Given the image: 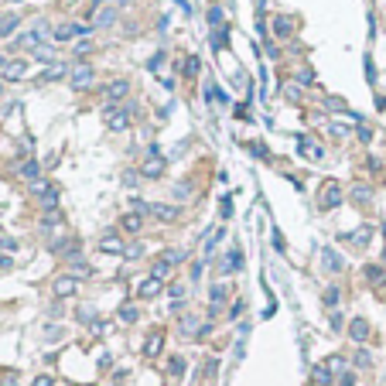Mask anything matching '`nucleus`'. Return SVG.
Returning a JSON list of instances; mask_svg holds the SVG:
<instances>
[{"instance_id": "15", "label": "nucleus", "mask_w": 386, "mask_h": 386, "mask_svg": "<svg viewBox=\"0 0 386 386\" xmlns=\"http://www.w3.org/2000/svg\"><path fill=\"white\" fill-rule=\"evenodd\" d=\"M144 226V219H140V212H130V215H123V229L127 232H137Z\"/></svg>"}, {"instance_id": "35", "label": "nucleus", "mask_w": 386, "mask_h": 386, "mask_svg": "<svg viewBox=\"0 0 386 386\" xmlns=\"http://www.w3.org/2000/svg\"><path fill=\"white\" fill-rule=\"evenodd\" d=\"M250 151H253L256 157H267V147H263V144H250Z\"/></svg>"}, {"instance_id": "22", "label": "nucleus", "mask_w": 386, "mask_h": 386, "mask_svg": "<svg viewBox=\"0 0 386 386\" xmlns=\"http://www.w3.org/2000/svg\"><path fill=\"white\" fill-rule=\"evenodd\" d=\"M120 318H123L127 325H130V321H137V308H134V304H123V308H120Z\"/></svg>"}, {"instance_id": "5", "label": "nucleus", "mask_w": 386, "mask_h": 386, "mask_svg": "<svg viewBox=\"0 0 386 386\" xmlns=\"http://www.w3.org/2000/svg\"><path fill=\"white\" fill-rule=\"evenodd\" d=\"M89 82H93V69H89V65H76V72H72V86H76V89H86Z\"/></svg>"}, {"instance_id": "12", "label": "nucleus", "mask_w": 386, "mask_h": 386, "mask_svg": "<svg viewBox=\"0 0 386 386\" xmlns=\"http://www.w3.org/2000/svg\"><path fill=\"white\" fill-rule=\"evenodd\" d=\"M161 345H164V335H161V331L147 335V342H144V355H157V352H161Z\"/></svg>"}, {"instance_id": "30", "label": "nucleus", "mask_w": 386, "mask_h": 386, "mask_svg": "<svg viewBox=\"0 0 386 386\" xmlns=\"http://www.w3.org/2000/svg\"><path fill=\"white\" fill-rule=\"evenodd\" d=\"M7 76H11V79H21V76H24V62H14V65L7 69Z\"/></svg>"}, {"instance_id": "31", "label": "nucleus", "mask_w": 386, "mask_h": 386, "mask_svg": "<svg viewBox=\"0 0 386 386\" xmlns=\"http://www.w3.org/2000/svg\"><path fill=\"white\" fill-rule=\"evenodd\" d=\"M86 273H89V263H72V277H86Z\"/></svg>"}, {"instance_id": "6", "label": "nucleus", "mask_w": 386, "mask_h": 386, "mask_svg": "<svg viewBox=\"0 0 386 386\" xmlns=\"http://www.w3.org/2000/svg\"><path fill=\"white\" fill-rule=\"evenodd\" d=\"M76 294V277H58L55 280V297H72Z\"/></svg>"}, {"instance_id": "33", "label": "nucleus", "mask_w": 386, "mask_h": 386, "mask_svg": "<svg viewBox=\"0 0 386 386\" xmlns=\"http://www.w3.org/2000/svg\"><path fill=\"white\" fill-rule=\"evenodd\" d=\"M209 21H212V24H219V21H222V7H219V4L212 7V14H209Z\"/></svg>"}, {"instance_id": "36", "label": "nucleus", "mask_w": 386, "mask_h": 386, "mask_svg": "<svg viewBox=\"0 0 386 386\" xmlns=\"http://www.w3.org/2000/svg\"><path fill=\"white\" fill-rule=\"evenodd\" d=\"M273 246H277V250L284 253V236H280V232H277V229H273Z\"/></svg>"}, {"instance_id": "2", "label": "nucleus", "mask_w": 386, "mask_h": 386, "mask_svg": "<svg viewBox=\"0 0 386 386\" xmlns=\"http://www.w3.org/2000/svg\"><path fill=\"white\" fill-rule=\"evenodd\" d=\"M140 174H147V178H161L164 174V157H161V147H151V157L144 161V168H140Z\"/></svg>"}, {"instance_id": "26", "label": "nucleus", "mask_w": 386, "mask_h": 386, "mask_svg": "<svg viewBox=\"0 0 386 386\" xmlns=\"http://www.w3.org/2000/svg\"><path fill=\"white\" fill-rule=\"evenodd\" d=\"M62 76H65V65H52V69H48V72H45L41 79L48 82V79H62Z\"/></svg>"}, {"instance_id": "37", "label": "nucleus", "mask_w": 386, "mask_h": 386, "mask_svg": "<svg viewBox=\"0 0 386 386\" xmlns=\"http://www.w3.org/2000/svg\"><path fill=\"white\" fill-rule=\"evenodd\" d=\"M110 21H113V11H110V7H106V11H103V14H99V24H110Z\"/></svg>"}, {"instance_id": "16", "label": "nucleus", "mask_w": 386, "mask_h": 386, "mask_svg": "<svg viewBox=\"0 0 386 386\" xmlns=\"http://www.w3.org/2000/svg\"><path fill=\"white\" fill-rule=\"evenodd\" d=\"M273 31L284 38V35H290V31H294V21H290V18H277V21H273Z\"/></svg>"}, {"instance_id": "3", "label": "nucleus", "mask_w": 386, "mask_h": 386, "mask_svg": "<svg viewBox=\"0 0 386 386\" xmlns=\"http://www.w3.org/2000/svg\"><path fill=\"white\" fill-rule=\"evenodd\" d=\"M318 202H321V209H335V205L342 202V188H338L335 181H328V185L321 188V195H318Z\"/></svg>"}, {"instance_id": "18", "label": "nucleus", "mask_w": 386, "mask_h": 386, "mask_svg": "<svg viewBox=\"0 0 386 386\" xmlns=\"http://www.w3.org/2000/svg\"><path fill=\"white\" fill-rule=\"evenodd\" d=\"M366 280H372V284H386V270H383V267H366Z\"/></svg>"}, {"instance_id": "32", "label": "nucleus", "mask_w": 386, "mask_h": 386, "mask_svg": "<svg viewBox=\"0 0 386 386\" xmlns=\"http://www.w3.org/2000/svg\"><path fill=\"white\" fill-rule=\"evenodd\" d=\"M140 253H144V250H140V246H127V250H123V256H127V260H137Z\"/></svg>"}, {"instance_id": "11", "label": "nucleus", "mask_w": 386, "mask_h": 386, "mask_svg": "<svg viewBox=\"0 0 386 386\" xmlns=\"http://www.w3.org/2000/svg\"><path fill=\"white\" fill-rule=\"evenodd\" d=\"M99 250L103 253H123L127 246L120 243V236H103V239H99Z\"/></svg>"}, {"instance_id": "14", "label": "nucleus", "mask_w": 386, "mask_h": 386, "mask_svg": "<svg viewBox=\"0 0 386 386\" xmlns=\"http://www.w3.org/2000/svg\"><path fill=\"white\" fill-rule=\"evenodd\" d=\"M325 270H331V273L342 270V260H338V253H335V250H325Z\"/></svg>"}, {"instance_id": "8", "label": "nucleus", "mask_w": 386, "mask_h": 386, "mask_svg": "<svg viewBox=\"0 0 386 386\" xmlns=\"http://www.w3.org/2000/svg\"><path fill=\"white\" fill-rule=\"evenodd\" d=\"M297 147H301V154H308L311 161H321V147H318L311 137H301V140H297Z\"/></svg>"}, {"instance_id": "7", "label": "nucleus", "mask_w": 386, "mask_h": 386, "mask_svg": "<svg viewBox=\"0 0 386 386\" xmlns=\"http://www.w3.org/2000/svg\"><path fill=\"white\" fill-rule=\"evenodd\" d=\"M348 335H352V342H366V338H369V321L355 318V321L348 325Z\"/></svg>"}, {"instance_id": "9", "label": "nucleus", "mask_w": 386, "mask_h": 386, "mask_svg": "<svg viewBox=\"0 0 386 386\" xmlns=\"http://www.w3.org/2000/svg\"><path fill=\"white\" fill-rule=\"evenodd\" d=\"M161 287H164V284H161L157 277H147V280L140 284V290H137V294H140V297H157V294H161Z\"/></svg>"}, {"instance_id": "17", "label": "nucleus", "mask_w": 386, "mask_h": 386, "mask_svg": "<svg viewBox=\"0 0 386 386\" xmlns=\"http://www.w3.org/2000/svg\"><path fill=\"white\" fill-rule=\"evenodd\" d=\"M369 198H372V188H369V185H355V188H352V202H369Z\"/></svg>"}, {"instance_id": "19", "label": "nucleus", "mask_w": 386, "mask_h": 386, "mask_svg": "<svg viewBox=\"0 0 386 386\" xmlns=\"http://www.w3.org/2000/svg\"><path fill=\"white\" fill-rule=\"evenodd\" d=\"M314 383H318V386H328V383H331L328 366H318V369H314Z\"/></svg>"}, {"instance_id": "10", "label": "nucleus", "mask_w": 386, "mask_h": 386, "mask_svg": "<svg viewBox=\"0 0 386 386\" xmlns=\"http://www.w3.org/2000/svg\"><path fill=\"white\" fill-rule=\"evenodd\" d=\"M151 215L161 222H171V219H178V209L174 205H151Z\"/></svg>"}, {"instance_id": "29", "label": "nucleus", "mask_w": 386, "mask_h": 386, "mask_svg": "<svg viewBox=\"0 0 386 386\" xmlns=\"http://www.w3.org/2000/svg\"><path fill=\"white\" fill-rule=\"evenodd\" d=\"M325 304H328V308H335V304H338V287L325 290Z\"/></svg>"}, {"instance_id": "34", "label": "nucleus", "mask_w": 386, "mask_h": 386, "mask_svg": "<svg viewBox=\"0 0 386 386\" xmlns=\"http://www.w3.org/2000/svg\"><path fill=\"white\" fill-rule=\"evenodd\" d=\"M359 140L369 144V140H372V130H369V127H359Z\"/></svg>"}, {"instance_id": "20", "label": "nucleus", "mask_w": 386, "mask_h": 386, "mask_svg": "<svg viewBox=\"0 0 386 386\" xmlns=\"http://www.w3.org/2000/svg\"><path fill=\"white\" fill-rule=\"evenodd\" d=\"M168 372H171L174 379H178V376H181V372H185V359H181V355H174L171 362H168Z\"/></svg>"}, {"instance_id": "27", "label": "nucleus", "mask_w": 386, "mask_h": 386, "mask_svg": "<svg viewBox=\"0 0 386 386\" xmlns=\"http://www.w3.org/2000/svg\"><path fill=\"white\" fill-rule=\"evenodd\" d=\"M325 366H328V372H342V369H345V359H338V355H335V359H328Z\"/></svg>"}, {"instance_id": "25", "label": "nucleus", "mask_w": 386, "mask_h": 386, "mask_svg": "<svg viewBox=\"0 0 386 386\" xmlns=\"http://www.w3.org/2000/svg\"><path fill=\"white\" fill-rule=\"evenodd\" d=\"M181 260H185V253H181V250H168V253H164V263H171V267H174V263H181Z\"/></svg>"}, {"instance_id": "13", "label": "nucleus", "mask_w": 386, "mask_h": 386, "mask_svg": "<svg viewBox=\"0 0 386 386\" xmlns=\"http://www.w3.org/2000/svg\"><path fill=\"white\" fill-rule=\"evenodd\" d=\"M369 236H372V229H366V226H362L359 232H348L345 239H348V243H355V246H366V243H369Z\"/></svg>"}, {"instance_id": "38", "label": "nucleus", "mask_w": 386, "mask_h": 386, "mask_svg": "<svg viewBox=\"0 0 386 386\" xmlns=\"http://www.w3.org/2000/svg\"><path fill=\"white\" fill-rule=\"evenodd\" d=\"M35 386H52V376H38V379H35Z\"/></svg>"}, {"instance_id": "24", "label": "nucleus", "mask_w": 386, "mask_h": 386, "mask_svg": "<svg viewBox=\"0 0 386 386\" xmlns=\"http://www.w3.org/2000/svg\"><path fill=\"white\" fill-rule=\"evenodd\" d=\"M21 174H24V178H38V164H35V161H24V164H21Z\"/></svg>"}, {"instance_id": "1", "label": "nucleus", "mask_w": 386, "mask_h": 386, "mask_svg": "<svg viewBox=\"0 0 386 386\" xmlns=\"http://www.w3.org/2000/svg\"><path fill=\"white\" fill-rule=\"evenodd\" d=\"M130 113H134V106H120V110H106V123H110V130H127L130 127Z\"/></svg>"}, {"instance_id": "40", "label": "nucleus", "mask_w": 386, "mask_h": 386, "mask_svg": "<svg viewBox=\"0 0 386 386\" xmlns=\"http://www.w3.org/2000/svg\"><path fill=\"white\" fill-rule=\"evenodd\" d=\"M383 260H386V253H383Z\"/></svg>"}, {"instance_id": "39", "label": "nucleus", "mask_w": 386, "mask_h": 386, "mask_svg": "<svg viewBox=\"0 0 386 386\" xmlns=\"http://www.w3.org/2000/svg\"><path fill=\"white\" fill-rule=\"evenodd\" d=\"M383 236H386V222H383Z\"/></svg>"}, {"instance_id": "4", "label": "nucleus", "mask_w": 386, "mask_h": 386, "mask_svg": "<svg viewBox=\"0 0 386 386\" xmlns=\"http://www.w3.org/2000/svg\"><path fill=\"white\" fill-rule=\"evenodd\" d=\"M127 93H130V82H127V79H113V82L106 86V96H110V103H120Z\"/></svg>"}, {"instance_id": "28", "label": "nucleus", "mask_w": 386, "mask_h": 386, "mask_svg": "<svg viewBox=\"0 0 386 386\" xmlns=\"http://www.w3.org/2000/svg\"><path fill=\"white\" fill-rule=\"evenodd\" d=\"M79 321H89V325H96V314H93V308H79Z\"/></svg>"}, {"instance_id": "23", "label": "nucleus", "mask_w": 386, "mask_h": 386, "mask_svg": "<svg viewBox=\"0 0 386 386\" xmlns=\"http://www.w3.org/2000/svg\"><path fill=\"white\" fill-rule=\"evenodd\" d=\"M181 72H185V76H195V72H198V58H185V62H181Z\"/></svg>"}, {"instance_id": "21", "label": "nucleus", "mask_w": 386, "mask_h": 386, "mask_svg": "<svg viewBox=\"0 0 386 386\" xmlns=\"http://www.w3.org/2000/svg\"><path fill=\"white\" fill-rule=\"evenodd\" d=\"M168 273H171V263H164V260H157V263H154V273H151V277H157V280H164Z\"/></svg>"}]
</instances>
